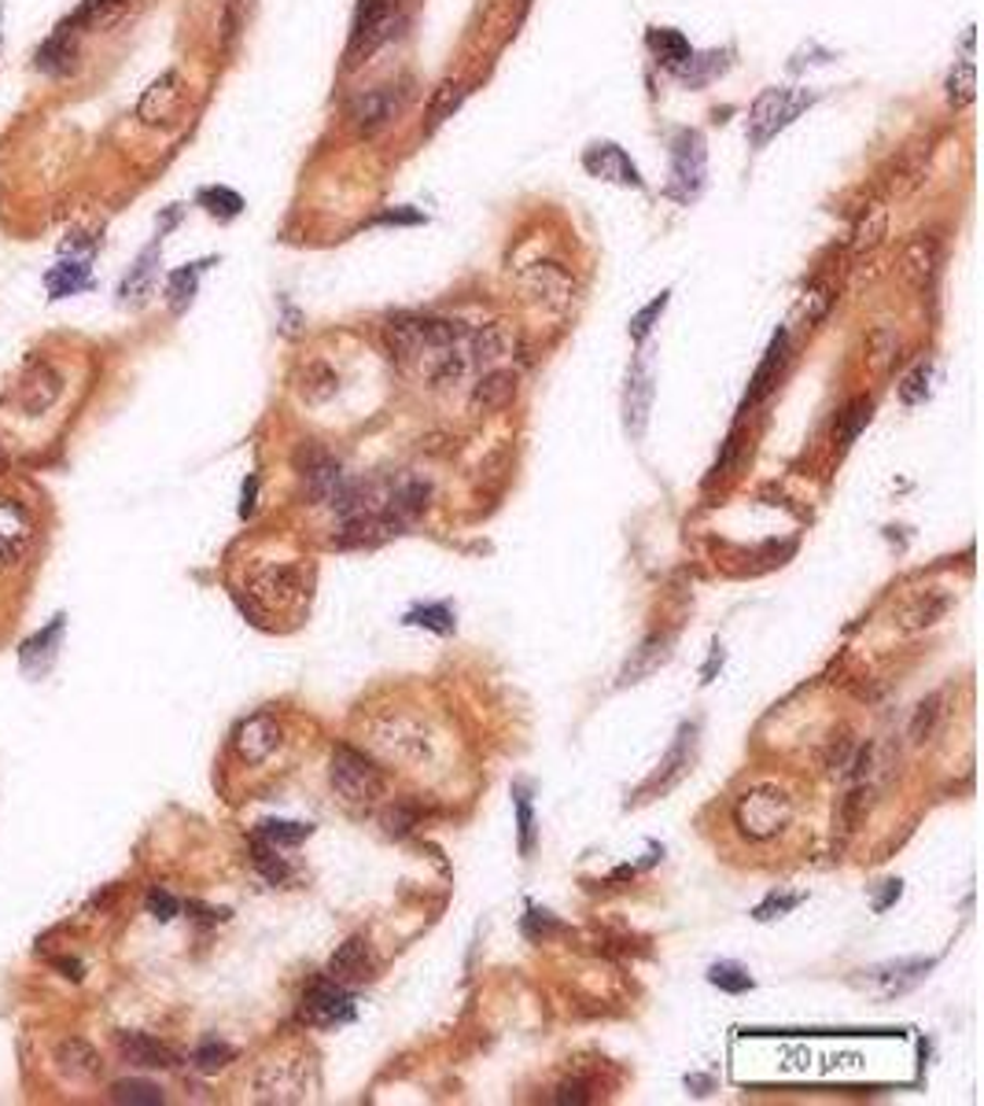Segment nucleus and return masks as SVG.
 Segmentation results:
<instances>
[{
    "instance_id": "obj_14",
    "label": "nucleus",
    "mask_w": 984,
    "mask_h": 1106,
    "mask_svg": "<svg viewBox=\"0 0 984 1106\" xmlns=\"http://www.w3.org/2000/svg\"><path fill=\"white\" fill-rule=\"evenodd\" d=\"M940 259H944V248H940L937 232H914L900 255V269H903V277H908V285L925 292L940 274Z\"/></svg>"
},
{
    "instance_id": "obj_12",
    "label": "nucleus",
    "mask_w": 984,
    "mask_h": 1106,
    "mask_svg": "<svg viewBox=\"0 0 984 1106\" xmlns=\"http://www.w3.org/2000/svg\"><path fill=\"white\" fill-rule=\"evenodd\" d=\"M34 542L31 509L15 498H0V568H12L26 557Z\"/></svg>"
},
{
    "instance_id": "obj_4",
    "label": "nucleus",
    "mask_w": 984,
    "mask_h": 1106,
    "mask_svg": "<svg viewBox=\"0 0 984 1106\" xmlns=\"http://www.w3.org/2000/svg\"><path fill=\"white\" fill-rule=\"evenodd\" d=\"M815 100L818 96L807 89H782V85L764 89L753 100V108H748V144H753V148H764V144L778 137L785 125H793L796 115H804Z\"/></svg>"
},
{
    "instance_id": "obj_10",
    "label": "nucleus",
    "mask_w": 984,
    "mask_h": 1106,
    "mask_svg": "<svg viewBox=\"0 0 984 1106\" xmlns=\"http://www.w3.org/2000/svg\"><path fill=\"white\" fill-rule=\"evenodd\" d=\"M516 285H520L524 296H531L545 310H564L576 299V280L557 262H531L528 269H520Z\"/></svg>"
},
{
    "instance_id": "obj_6",
    "label": "nucleus",
    "mask_w": 984,
    "mask_h": 1106,
    "mask_svg": "<svg viewBox=\"0 0 984 1106\" xmlns=\"http://www.w3.org/2000/svg\"><path fill=\"white\" fill-rule=\"evenodd\" d=\"M406 108V93L398 85H373L347 104V125L355 137H376Z\"/></svg>"
},
{
    "instance_id": "obj_47",
    "label": "nucleus",
    "mask_w": 984,
    "mask_h": 1106,
    "mask_svg": "<svg viewBox=\"0 0 984 1106\" xmlns=\"http://www.w3.org/2000/svg\"><path fill=\"white\" fill-rule=\"evenodd\" d=\"M833 285H826V280H812L807 285V292L801 299V310H804V317H807V325H818L826 314H830V306H833Z\"/></svg>"
},
{
    "instance_id": "obj_44",
    "label": "nucleus",
    "mask_w": 984,
    "mask_h": 1106,
    "mask_svg": "<svg viewBox=\"0 0 984 1106\" xmlns=\"http://www.w3.org/2000/svg\"><path fill=\"white\" fill-rule=\"evenodd\" d=\"M251 863H255V870L269 881V886H280V881H288V875H291L285 856H277V845H269V841H262V838L251 841Z\"/></svg>"
},
{
    "instance_id": "obj_60",
    "label": "nucleus",
    "mask_w": 984,
    "mask_h": 1106,
    "mask_svg": "<svg viewBox=\"0 0 984 1106\" xmlns=\"http://www.w3.org/2000/svg\"><path fill=\"white\" fill-rule=\"evenodd\" d=\"M852 749H855V742L849 734H841V737H833L830 742V768H849L852 764Z\"/></svg>"
},
{
    "instance_id": "obj_53",
    "label": "nucleus",
    "mask_w": 984,
    "mask_h": 1106,
    "mask_svg": "<svg viewBox=\"0 0 984 1106\" xmlns=\"http://www.w3.org/2000/svg\"><path fill=\"white\" fill-rule=\"evenodd\" d=\"M925 395H929V362H919L908 373V381L900 384V399L914 406V402H922Z\"/></svg>"
},
{
    "instance_id": "obj_62",
    "label": "nucleus",
    "mask_w": 984,
    "mask_h": 1106,
    "mask_svg": "<svg viewBox=\"0 0 984 1106\" xmlns=\"http://www.w3.org/2000/svg\"><path fill=\"white\" fill-rule=\"evenodd\" d=\"M885 886H889V889H885V897L881 900H874V911H885V907H889L892 904V900H900V881H885Z\"/></svg>"
},
{
    "instance_id": "obj_50",
    "label": "nucleus",
    "mask_w": 984,
    "mask_h": 1106,
    "mask_svg": "<svg viewBox=\"0 0 984 1106\" xmlns=\"http://www.w3.org/2000/svg\"><path fill=\"white\" fill-rule=\"evenodd\" d=\"M384 827H387V833H392V838H406V833H413L417 827H421V808H417V804H409V801H398L395 808H387Z\"/></svg>"
},
{
    "instance_id": "obj_51",
    "label": "nucleus",
    "mask_w": 984,
    "mask_h": 1106,
    "mask_svg": "<svg viewBox=\"0 0 984 1106\" xmlns=\"http://www.w3.org/2000/svg\"><path fill=\"white\" fill-rule=\"evenodd\" d=\"M557 934H564L561 922L553 918L550 911H542V907L528 904V915H524V937H528V940H539V945H542V940H550V937H557Z\"/></svg>"
},
{
    "instance_id": "obj_26",
    "label": "nucleus",
    "mask_w": 984,
    "mask_h": 1106,
    "mask_svg": "<svg viewBox=\"0 0 984 1106\" xmlns=\"http://www.w3.org/2000/svg\"><path fill=\"white\" fill-rule=\"evenodd\" d=\"M885 232H889V207H885L881 200H871L852 226V237H849L852 259H863V255H871V251H878Z\"/></svg>"
},
{
    "instance_id": "obj_19",
    "label": "nucleus",
    "mask_w": 984,
    "mask_h": 1106,
    "mask_svg": "<svg viewBox=\"0 0 984 1106\" xmlns=\"http://www.w3.org/2000/svg\"><path fill=\"white\" fill-rule=\"evenodd\" d=\"M115 1047H119V1055L125 1062L144 1066V1070H173V1066H178V1051L163 1041H155L148 1033H136V1030L115 1033Z\"/></svg>"
},
{
    "instance_id": "obj_25",
    "label": "nucleus",
    "mask_w": 984,
    "mask_h": 1106,
    "mask_svg": "<svg viewBox=\"0 0 984 1106\" xmlns=\"http://www.w3.org/2000/svg\"><path fill=\"white\" fill-rule=\"evenodd\" d=\"M933 970V959H900V963H885V966H874V970H863V982L866 985H881V993L885 996H900V993H908V988H914L922 982L925 974Z\"/></svg>"
},
{
    "instance_id": "obj_18",
    "label": "nucleus",
    "mask_w": 984,
    "mask_h": 1106,
    "mask_svg": "<svg viewBox=\"0 0 984 1106\" xmlns=\"http://www.w3.org/2000/svg\"><path fill=\"white\" fill-rule=\"evenodd\" d=\"M277 745H280V723H277V716H273V712H255V716H248V720L240 723L237 753L248 764L269 760V756L277 753Z\"/></svg>"
},
{
    "instance_id": "obj_39",
    "label": "nucleus",
    "mask_w": 984,
    "mask_h": 1106,
    "mask_svg": "<svg viewBox=\"0 0 984 1106\" xmlns=\"http://www.w3.org/2000/svg\"><path fill=\"white\" fill-rule=\"evenodd\" d=\"M727 71V52H705V56H689L686 63L679 67L675 77H682V82L689 85V89H700V85H708L712 77H719Z\"/></svg>"
},
{
    "instance_id": "obj_20",
    "label": "nucleus",
    "mask_w": 984,
    "mask_h": 1106,
    "mask_svg": "<svg viewBox=\"0 0 984 1106\" xmlns=\"http://www.w3.org/2000/svg\"><path fill=\"white\" fill-rule=\"evenodd\" d=\"M333 982L339 985H362L373 977V948H369V940L365 937H350L347 945H339L336 948V955L328 959V970H325Z\"/></svg>"
},
{
    "instance_id": "obj_33",
    "label": "nucleus",
    "mask_w": 984,
    "mask_h": 1106,
    "mask_svg": "<svg viewBox=\"0 0 984 1106\" xmlns=\"http://www.w3.org/2000/svg\"><path fill=\"white\" fill-rule=\"evenodd\" d=\"M646 45H649V52L657 56V63L668 67L671 74H675L679 67L694 56V45L686 41V34L671 31V26H652V31L646 34Z\"/></svg>"
},
{
    "instance_id": "obj_8",
    "label": "nucleus",
    "mask_w": 984,
    "mask_h": 1106,
    "mask_svg": "<svg viewBox=\"0 0 984 1106\" xmlns=\"http://www.w3.org/2000/svg\"><path fill=\"white\" fill-rule=\"evenodd\" d=\"M705 173H708V152L705 137L697 130H682L671 141V189L668 196H675L679 203H689L700 196L705 189Z\"/></svg>"
},
{
    "instance_id": "obj_54",
    "label": "nucleus",
    "mask_w": 984,
    "mask_h": 1106,
    "mask_svg": "<svg viewBox=\"0 0 984 1106\" xmlns=\"http://www.w3.org/2000/svg\"><path fill=\"white\" fill-rule=\"evenodd\" d=\"M668 299H671V292H660V296H657V299H652V303H649L646 310H638V314H635V317H631V336H635V339H638V344H641V339H646V336L652 333V322H657V317H660V314H664Z\"/></svg>"
},
{
    "instance_id": "obj_37",
    "label": "nucleus",
    "mask_w": 984,
    "mask_h": 1106,
    "mask_svg": "<svg viewBox=\"0 0 984 1106\" xmlns=\"http://www.w3.org/2000/svg\"><path fill=\"white\" fill-rule=\"evenodd\" d=\"M668 646H671V635H657V638H649L641 649H635V661H627V668H623V683H638L641 675L657 672V668L671 657Z\"/></svg>"
},
{
    "instance_id": "obj_1",
    "label": "nucleus",
    "mask_w": 984,
    "mask_h": 1106,
    "mask_svg": "<svg viewBox=\"0 0 984 1106\" xmlns=\"http://www.w3.org/2000/svg\"><path fill=\"white\" fill-rule=\"evenodd\" d=\"M398 23H403V0H358L344 52L347 71L362 67L369 56H376L380 48L392 41L398 34Z\"/></svg>"
},
{
    "instance_id": "obj_56",
    "label": "nucleus",
    "mask_w": 984,
    "mask_h": 1106,
    "mask_svg": "<svg viewBox=\"0 0 984 1106\" xmlns=\"http://www.w3.org/2000/svg\"><path fill=\"white\" fill-rule=\"evenodd\" d=\"M148 911L159 922H170V918H178L181 915V900L178 897H170L167 889H152L148 892Z\"/></svg>"
},
{
    "instance_id": "obj_22",
    "label": "nucleus",
    "mask_w": 984,
    "mask_h": 1106,
    "mask_svg": "<svg viewBox=\"0 0 984 1106\" xmlns=\"http://www.w3.org/2000/svg\"><path fill=\"white\" fill-rule=\"evenodd\" d=\"M125 12H130L125 0H82V4L63 19V26H71L77 37L82 34H107L111 26L122 23Z\"/></svg>"
},
{
    "instance_id": "obj_32",
    "label": "nucleus",
    "mask_w": 984,
    "mask_h": 1106,
    "mask_svg": "<svg viewBox=\"0 0 984 1106\" xmlns=\"http://www.w3.org/2000/svg\"><path fill=\"white\" fill-rule=\"evenodd\" d=\"M56 1062H60V1073L77 1077V1081H93V1077L104 1073V1062H100V1055H96V1047L77 1041V1036L56 1047Z\"/></svg>"
},
{
    "instance_id": "obj_46",
    "label": "nucleus",
    "mask_w": 984,
    "mask_h": 1106,
    "mask_svg": "<svg viewBox=\"0 0 984 1106\" xmlns=\"http://www.w3.org/2000/svg\"><path fill=\"white\" fill-rule=\"evenodd\" d=\"M871 413H874V402L871 399H852L849 406H844L841 417H837V443L852 446L855 440H860V432L866 429Z\"/></svg>"
},
{
    "instance_id": "obj_23",
    "label": "nucleus",
    "mask_w": 984,
    "mask_h": 1106,
    "mask_svg": "<svg viewBox=\"0 0 984 1106\" xmlns=\"http://www.w3.org/2000/svg\"><path fill=\"white\" fill-rule=\"evenodd\" d=\"M159 244L163 240L155 237L152 248H144L141 255H136L133 266L125 269L122 285H119V303L122 306H141L144 299L152 296V285H155V277H159Z\"/></svg>"
},
{
    "instance_id": "obj_17",
    "label": "nucleus",
    "mask_w": 984,
    "mask_h": 1106,
    "mask_svg": "<svg viewBox=\"0 0 984 1106\" xmlns=\"http://www.w3.org/2000/svg\"><path fill=\"white\" fill-rule=\"evenodd\" d=\"M516 392H520V376H516L513 369H487L480 376V384H476L469 395V410L476 417L502 413L505 406H513Z\"/></svg>"
},
{
    "instance_id": "obj_43",
    "label": "nucleus",
    "mask_w": 984,
    "mask_h": 1106,
    "mask_svg": "<svg viewBox=\"0 0 984 1106\" xmlns=\"http://www.w3.org/2000/svg\"><path fill=\"white\" fill-rule=\"evenodd\" d=\"M465 96H469V89H465L461 82H454V77L440 82V85H435V93H432V100H428V122H432V125L446 122L465 104Z\"/></svg>"
},
{
    "instance_id": "obj_42",
    "label": "nucleus",
    "mask_w": 984,
    "mask_h": 1106,
    "mask_svg": "<svg viewBox=\"0 0 984 1106\" xmlns=\"http://www.w3.org/2000/svg\"><path fill=\"white\" fill-rule=\"evenodd\" d=\"M708 985H716L719 993H727V996H742V993H753L756 988L753 974H748L742 963H730V959L708 966Z\"/></svg>"
},
{
    "instance_id": "obj_36",
    "label": "nucleus",
    "mask_w": 984,
    "mask_h": 1106,
    "mask_svg": "<svg viewBox=\"0 0 984 1106\" xmlns=\"http://www.w3.org/2000/svg\"><path fill=\"white\" fill-rule=\"evenodd\" d=\"M944 96H948V108L955 111L970 108L973 96H977V67H973V60H959L951 67L948 82H944Z\"/></svg>"
},
{
    "instance_id": "obj_48",
    "label": "nucleus",
    "mask_w": 984,
    "mask_h": 1106,
    "mask_svg": "<svg viewBox=\"0 0 984 1106\" xmlns=\"http://www.w3.org/2000/svg\"><path fill=\"white\" fill-rule=\"evenodd\" d=\"M237 1059V1051H232L229 1044H221V1041H203L196 1047V1055H192V1066H196L200 1073H218V1070H226V1066Z\"/></svg>"
},
{
    "instance_id": "obj_7",
    "label": "nucleus",
    "mask_w": 984,
    "mask_h": 1106,
    "mask_svg": "<svg viewBox=\"0 0 984 1106\" xmlns=\"http://www.w3.org/2000/svg\"><path fill=\"white\" fill-rule=\"evenodd\" d=\"M299 1014H303V1022L317 1025V1030H333V1025L355 1022L358 1003H355V993H350L347 985H339L328 974H321L307 985L303 1003H299Z\"/></svg>"
},
{
    "instance_id": "obj_30",
    "label": "nucleus",
    "mask_w": 984,
    "mask_h": 1106,
    "mask_svg": "<svg viewBox=\"0 0 984 1106\" xmlns=\"http://www.w3.org/2000/svg\"><path fill=\"white\" fill-rule=\"evenodd\" d=\"M785 347H789V333H785V328H778L775 339H771V347H767V351H764V362H759L756 376H753V384H748L745 410H748V406H756V402L764 399V395L778 384V373H782V362H785Z\"/></svg>"
},
{
    "instance_id": "obj_29",
    "label": "nucleus",
    "mask_w": 984,
    "mask_h": 1106,
    "mask_svg": "<svg viewBox=\"0 0 984 1106\" xmlns=\"http://www.w3.org/2000/svg\"><path fill=\"white\" fill-rule=\"evenodd\" d=\"M694 742H697V726L694 723L679 726V737H675V745H671V753L664 756V764H660V774L652 779V790L664 793L689 771V760H694Z\"/></svg>"
},
{
    "instance_id": "obj_35",
    "label": "nucleus",
    "mask_w": 984,
    "mask_h": 1106,
    "mask_svg": "<svg viewBox=\"0 0 984 1106\" xmlns=\"http://www.w3.org/2000/svg\"><path fill=\"white\" fill-rule=\"evenodd\" d=\"M336 392H339V376L333 365H325V362L303 365V373H299V395H303L307 402H328Z\"/></svg>"
},
{
    "instance_id": "obj_13",
    "label": "nucleus",
    "mask_w": 984,
    "mask_h": 1106,
    "mask_svg": "<svg viewBox=\"0 0 984 1106\" xmlns=\"http://www.w3.org/2000/svg\"><path fill=\"white\" fill-rule=\"evenodd\" d=\"M34 67L41 74L56 77V82H63V77L77 74V67H82V45H77V34L71 31V26L60 23L52 34L45 37L41 45H37Z\"/></svg>"
},
{
    "instance_id": "obj_27",
    "label": "nucleus",
    "mask_w": 984,
    "mask_h": 1106,
    "mask_svg": "<svg viewBox=\"0 0 984 1106\" xmlns=\"http://www.w3.org/2000/svg\"><path fill=\"white\" fill-rule=\"evenodd\" d=\"M63 630H67V616H56L45 630H37L34 638H26L23 649H19V664H23L31 675H45L56 661V649H60V642H63Z\"/></svg>"
},
{
    "instance_id": "obj_59",
    "label": "nucleus",
    "mask_w": 984,
    "mask_h": 1106,
    "mask_svg": "<svg viewBox=\"0 0 984 1106\" xmlns=\"http://www.w3.org/2000/svg\"><path fill=\"white\" fill-rule=\"evenodd\" d=\"M421 221H428L421 211H406V207H395V211H384V215L376 218V226H421Z\"/></svg>"
},
{
    "instance_id": "obj_9",
    "label": "nucleus",
    "mask_w": 984,
    "mask_h": 1106,
    "mask_svg": "<svg viewBox=\"0 0 984 1106\" xmlns=\"http://www.w3.org/2000/svg\"><path fill=\"white\" fill-rule=\"evenodd\" d=\"M933 152H937V141L922 137L914 144H903L900 152L892 155V163L881 173V189L889 200H908L911 192H919L925 178H929L933 167Z\"/></svg>"
},
{
    "instance_id": "obj_55",
    "label": "nucleus",
    "mask_w": 984,
    "mask_h": 1106,
    "mask_svg": "<svg viewBox=\"0 0 984 1106\" xmlns=\"http://www.w3.org/2000/svg\"><path fill=\"white\" fill-rule=\"evenodd\" d=\"M801 904H804V897H778V892H771V897H767L764 904H759V907L753 911V918H756V922H771V918L789 915V911L801 907Z\"/></svg>"
},
{
    "instance_id": "obj_49",
    "label": "nucleus",
    "mask_w": 984,
    "mask_h": 1106,
    "mask_svg": "<svg viewBox=\"0 0 984 1106\" xmlns=\"http://www.w3.org/2000/svg\"><path fill=\"white\" fill-rule=\"evenodd\" d=\"M111 1099L115 1103H141V1106H155V1103H163L167 1095H163V1089H155V1084L148 1081H119V1084H111Z\"/></svg>"
},
{
    "instance_id": "obj_24",
    "label": "nucleus",
    "mask_w": 984,
    "mask_h": 1106,
    "mask_svg": "<svg viewBox=\"0 0 984 1106\" xmlns=\"http://www.w3.org/2000/svg\"><path fill=\"white\" fill-rule=\"evenodd\" d=\"M516 351V333H513V325L509 322H487L483 328H476L472 333V354H469V365H480V369H494L502 362V358H509Z\"/></svg>"
},
{
    "instance_id": "obj_16",
    "label": "nucleus",
    "mask_w": 984,
    "mask_h": 1106,
    "mask_svg": "<svg viewBox=\"0 0 984 1106\" xmlns=\"http://www.w3.org/2000/svg\"><path fill=\"white\" fill-rule=\"evenodd\" d=\"M380 339H384V351L392 354V362H417V358H424V317H413V314H398V317H387L384 328H380Z\"/></svg>"
},
{
    "instance_id": "obj_15",
    "label": "nucleus",
    "mask_w": 984,
    "mask_h": 1106,
    "mask_svg": "<svg viewBox=\"0 0 984 1106\" xmlns=\"http://www.w3.org/2000/svg\"><path fill=\"white\" fill-rule=\"evenodd\" d=\"M181 96H184L181 74L178 71L159 74L148 89H144L141 100H136V119H141L144 125H170L173 119H178Z\"/></svg>"
},
{
    "instance_id": "obj_31",
    "label": "nucleus",
    "mask_w": 984,
    "mask_h": 1106,
    "mask_svg": "<svg viewBox=\"0 0 984 1106\" xmlns=\"http://www.w3.org/2000/svg\"><path fill=\"white\" fill-rule=\"evenodd\" d=\"M60 392H63L60 373H56L52 365L37 362V365L31 369V376H26V381H23V410H26V413H45L48 406L60 399Z\"/></svg>"
},
{
    "instance_id": "obj_5",
    "label": "nucleus",
    "mask_w": 984,
    "mask_h": 1106,
    "mask_svg": "<svg viewBox=\"0 0 984 1106\" xmlns=\"http://www.w3.org/2000/svg\"><path fill=\"white\" fill-rule=\"evenodd\" d=\"M296 469L303 472L307 498L314 502V506H336V502L344 498V491L350 488L344 465H339L325 446H317L314 440L303 443L296 450Z\"/></svg>"
},
{
    "instance_id": "obj_58",
    "label": "nucleus",
    "mask_w": 984,
    "mask_h": 1106,
    "mask_svg": "<svg viewBox=\"0 0 984 1106\" xmlns=\"http://www.w3.org/2000/svg\"><path fill=\"white\" fill-rule=\"evenodd\" d=\"M553 1103H561V1106H587L590 1103V1092H587V1084L583 1081H564L557 1095H553Z\"/></svg>"
},
{
    "instance_id": "obj_34",
    "label": "nucleus",
    "mask_w": 984,
    "mask_h": 1106,
    "mask_svg": "<svg viewBox=\"0 0 984 1106\" xmlns=\"http://www.w3.org/2000/svg\"><path fill=\"white\" fill-rule=\"evenodd\" d=\"M211 266H214V259L189 262V266L173 269V274L167 277V306H170V314H184V310L192 306V299H196V292H200L203 269H211Z\"/></svg>"
},
{
    "instance_id": "obj_41",
    "label": "nucleus",
    "mask_w": 984,
    "mask_h": 1106,
    "mask_svg": "<svg viewBox=\"0 0 984 1106\" xmlns=\"http://www.w3.org/2000/svg\"><path fill=\"white\" fill-rule=\"evenodd\" d=\"M314 833L310 822H291V819H262L255 838L269 841L277 849H291V845H303V841Z\"/></svg>"
},
{
    "instance_id": "obj_28",
    "label": "nucleus",
    "mask_w": 984,
    "mask_h": 1106,
    "mask_svg": "<svg viewBox=\"0 0 984 1106\" xmlns=\"http://www.w3.org/2000/svg\"><path fill=\"white\" fill-rule=\"evenodd\" d=\"M45 288L52 299H71L85 288H93V269L89 259H60L52 269L45 274Z\"/></svg>"
},
{
    "instance_id": "obj_61",
    "label": "nucleus",
    "mask_w": 984,
    "mask_h": 1106,
    "mask_svg": "<svg viewBox=\"0 0 984 1106\" xmlns=\"http://www.w3.org/2000/svg\"><path fill=\"white\" fill-rule=\"evenodd\" d=\"M255 498H259V477H248V483H243L240 517H251V513H255Z\"/></svg>"
},
{
    "instance_id": "obj_11",
    "label": "nucleus",
    "mask_w": 984,
    "mask_h": 1106,
    "mask_svg": "<svg viewBox=\"0 0 984 1106\" xmlns=\"http://www.w3.org/2000/svg\"><path fill=\"white\" fill-rule=\"evenodd\" d=\"M583 170L598 181H612V184H627V189H646L641 181V170L635 167L627 152L620 148L616 141H593L587 152H583Z\"/></svg>"
},
{
    "instance_id": "obj_57",
    "label": "nucleus",
    "mask_w": 984,
    "mask_h": 1106,
    "mask_svg": "<svg viewBox=\"0 0 984 1106\" xmlns=\"http://www.w3.org/2000/svg\"><path fill=\"white\" fill-rule=\"evenodd\" d=\"M933 720H937V697H929V701L919 705V716H914V723H911L914 742H925V734L933 731Z\"/></svg>"
},
{
    "instance_id": "obj_40",
    "label": "nucleus",
    "mask_w": 984,
    "mask_h": 1106,
    "mask_svg": "<svg viewBox=\"0 0 984 1106\" xmlns=\"http://www.w3.org/2000/svg\"><path fill=\"white\" fill-rule=\"evenodd\" d=\"M200 207L207 211L211 218L218 221H232L243 215V196L240 192L226 189V184H211V189H200Z\"/></svg>"
},
{
    "instance_id": "obj_52",
    "label": "nucleus",
    "mask_w": 984,
    "mask_h": 1106,
    "mask_svg": "<svg viewBox=\"0 0 984 1106\" xmlns=\"http://www.w3.org/2000/svg\"><path fill=\"white\" fill-rule=\"evenodd\" d=\"M248 8H251V0H221V41H226V48L232 45V37L240 34L243 19H248Z\"/></svg>"
},
{
    "instance_id": "obj_2",
    "label": "nucleus",
    "mask_w": 984,
    "mask_h": 1106,
    "mask_svg": "<svg viewBox=\"0 0 984 1106\" xmlns=\"http://www.w3.org/2000/svg\"><path fill=\"white\" fill-rule=\"evenodd\" d=\"M793 819V801L778 785H753L745 790L734 804V827L745 833L748 841H767L782 833Z\"/></svg>"
},
{
    "instance_id": "obj_3",
    "label": "nucleus",
    "mask_w": 984,
    "mask_h": 1106,
    "mask_svg": "<svg viewBox=\"0 0 984 1106\" xmlns=\"http://www.w3.org/2000/svg\"><path fill=\"white\" fill-rule=\"evenodd\" d=\"M328 779L333 790L347 804H376L380 797H387V774L369 760L365 753L350 749V745H336L333 760H328Z\"/></svg>"
},
{
    "instance_id": "obj_38",
    "label": "nucleus",
    "mask_w": 984,
    "mask_h": 1106,
    "mask_svg": "<svg viewBox=\"0 0 984 1106\" xmlns=\"http://www.w3.org/2000/svg\"><path fill=\"white\" fill-rule=\"evenodd\" d=\"M403 624L406 627L435 630V635H454L457 620H454V609L446 605V601H428V605H413V609H409V613L403 616Z\"/></svg>"
},
{
    "instance_id": "obj_21",
    "label": "nucleus",
    "mask_w": 984,
    "mask_h": 1106,
    "mask_svg": "<svg viewBox=\"0 0 984 1106\" xmlns=\"http://www.w3.org/2000/svg\"><path fill=\"white\" fill-rule=\"evenodd\" d=\"M649 406H652V373H649L646 358H638V362L631 365V373H627V402H623V410H627L631 440H641V435H646Z\"/></svg>"
},
{
    "instance_id": "obj_45",
    "label": "nucleus",
    "mask_w": 984,
    "mask_h": 1106,
    "mask_svg": "<svg viewBox=\"0 0 984 1106\" xmlns=\"http://www.w3.org/2000/svg\"><path fill=\"white\" fill-rule=\"evenodd\" d=\"M513 808H516V833H520V856L531 859L535 852V808H531V793L528 785H513Z\"/></svg>"
}]
</instances>
